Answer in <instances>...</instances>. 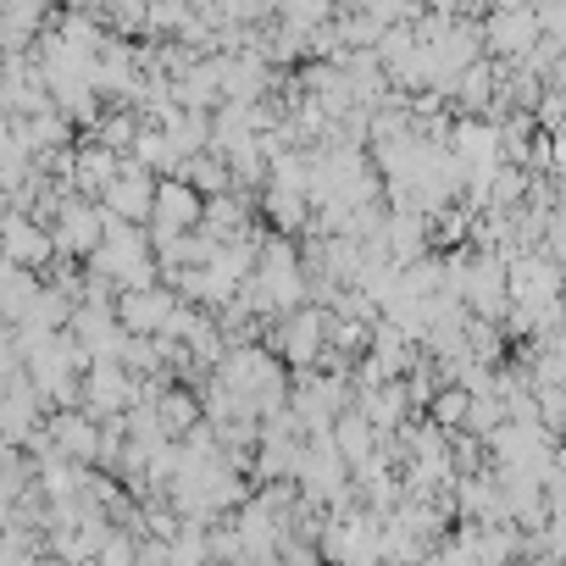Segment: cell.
<instances>
[{"instance_id":"6da1fadb","label":"cell","mask_w":566,"mask_h":566,"mask_svg":"<svg viewBox=\"0 0 566 566\" xmlns=\"http://www.w3.org/2000/svg\"><path fill=\"white\" fill-rule=\"evenodd\" d=\"M84 272L106 277L117 295L156 290V283H161V261H156V250H150V228H123V222H112V228H106V244L84 261Z\"/></svg>"},{"instance_id":"7a4b0ae2","label":"cell","mask_w":566,"mask_h":566,"mask_svg":"<svg viewBox=\"0 0 566 566\" xmlns=\"http://www.w3.org/2000/svg\"><path fill=\"white\" fill-rule=\"evenodd\" d=\"M272 356H277L283 367H295V373L323 367V356H328V312L306 301L301 312L277 317V323H272Z\"/></svg>"},{"instance_id":"3957f363","label":"cell","mask_w":566,"mask_h":566,"mask_svg":"<svg viewBox=\"0 0 566 566\" xmlns=\"http://www.w3.org/2000/svg\"><path fill=\"white\" fill-rule=\"evenodd\" d=\"M139 400H145V384L128 378L123 361H90V373H84V400H78L84 417H95L101 428H112V422H123Z\"/></svg>"},{"instance_id":"277c9868","label":"cell","mask_w":566,"mask_h":566,"mask_svg":"<svg viewBox=\"0 0 566 566\" xmlns=\"http://www.w3.org/2000/svg\"><path fill=\"white\" fill-rule=\"evenodd\" d=\"M106 228H112V217L101 211V200L73 195V200L56 211V222H51L56 255H62V261H90V255L106 244Z\"/></svg>"},{"instance_id":"5b68a950","label":"cell","mask_w":566,"mask_h":566,"mask_svg":"<svg viewBox=\"0 0 566 566\" xmlns=\"http://www.w3.org/2000/svg\"><path fill=\"white\" fill-rule=\"evenodd\" d=\"M0 255H7L18 272L45 277L56 266V239H51L45 222H34L23 211H0Z\"/></svg>"},{"instance_id":"8992f818","label":"cell","mask_w":566,"mask_h":566,"mask_svg":"<svg viewBox=\"0 0 566 566\" xmlns=\"http://www.w3.org/2000/svg\"><path fill=\"white\" fill-rule=\"evenodd\" d=\"M156 184L150 172H139L134 161H123V172L112 178V189L101 195V211L123 228H150V206H156Z\"/></svg>"},{"instance_id":"52a82bcc","label":"cell","mask_w":566,"mask_h":566,"mask_svg":"<svg viewBox=\"0 0 566 566\" xmlns=\"http://www.w3.org/2000/svg\"><path fill=\"white\" fill-rule=\"evenodd\" d=\"M184 301L167 290V283H156V290H134V295H117V323H123V334H134V339H161L167 334V323H172V312H178Z\"/></svg>"},{"instance_id":"ba28073f","label":"cell","mask_w":566,"mask_h":566,"mask_svg":"<svg viewBox=\"0 0 566 566\" xmlns=\"http://www.w3.org/2000/svg\"><path fill=\"white\" fill-rule=\"evenodd\" d=\"M45 433V406L34 395L29 378H18L12 389H0V444L7 450H29Z\"/></svg>"},{"instance_id":"9c48e42d","label":"cell","mask_w":566,"mask_h":566,"mask_svg":"<svg viewBox=\"0 0 566 566\" xmlns=\"http://www.w3.org/2000/svg\"><path fill=\"white\" fill-rule=\"evenodd\" d=\"M200 211H206V200L184 178H161L156 206H150V233H200Z\"/></svg>"},{"instance_id":"30bf717a","label":"cell","mask_w":566,"mask_h":566,"mask_svg":"<svg viewBox=\"0 0 566 566\" xmlns=\"http://www.w3.org/2000/svg\"><path fill=\"white\" fill-rule=\"evenodd\" d=\"M156 422H161V433L178 444V439H189L206 417H200V389L195 384H161V395H156Z\"/></svg>"},{"instance_id":"8fae6325","label":"cell","mask_w":566,"mask_h":566,"mask_svg":"<svg viewBox=\"0 0 566 566\" xmlns=\"http://www.w3.org/2000/svg\"><path fill=\"white\" fill-rule=\"evenodd\" d=\"M40 290H45V277H34V272H18V266H0V323H7V328H18V323L34 312Z\"/></svg>"},{"instance_id":"7c38bea8","label":"cell","mask_w":566,"mask_h":566,"mask_svg":"<svg viewBox=\"0 0 566 566\" xmlns=\"http://www.w3.org/2000/svg\"><path fill=\"white\" fill-rule=\"evenodd\" d=\"M178 178L200 195V200H217V195H228L233 189V178H228V161L222 156H211V150H200V156H189L184 167H178Z\"/></svg>"},{"instance_id":"4fadbf2b","label":"cell","mask_w":566,"mask_h":566,"mask_svg":"<svg viewBox=\"0 0 566 566\" xmlns=\"http://www.w3.org/2000/svg\"><path fill=\"white\" fill-rule=\"evenodd\" d=\"M95 566H139V538L117 527V533L106 538V549L95 555Z\"/></svg>"},{"instance_id":"5bb4252c","label":"cell","mask_w":566,"mask_h":566,"mask_svg":"<svg viewBox=\"0 0 566 566\" xmlns=\"http://www.w3.org/2000/svg\"><path fill=\"white\" fill-rule=\"evenodd\" d=\"M23 378V350L12 339V328H0V389H12Z\"/></svg>"}]
</instances>
